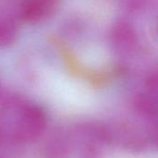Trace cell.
Segmentation results:
<instances>
[{
	"instance_id": "cell-2",
	"label": "cell",
	"mask_w": 158,
	"mask_h": 158,
	"mask_svg": "<svg viewBox=\"0 0 158 158\" xmlns=\"http://www.w3.org/2000/svg\"><path fill=\"white\" fill-rule=\"evenodd\" d=\"M44 128V117L43 112L36 107L27 108L22 116L19 132L24 137H35Z\"/></svg>"
},
{
	"instance_id": "cell-1",
	"label": "cell",
	"mask_w": 158,
	"mask_h": 158,
	"mask_svg": "<svg viewBox=\"0 0 158 158\" xmlns=\"http://www.w3.org/2000/svg\"><path fill=\"white\" fill-rule=\"evenodd\" d=\"M54 7V0H25L21 5V15L27 21L38 22L48 17Z\"/></svg>"
},
{
	"instance_id": "cell-3",
	"label": "cell",
	"mask_w": 158,
	"mask_h": 158,
	"mask_svg": "<svg viewBox=\"0 0 158 158\" xmlns=\"http://www.w3.org/2000/svg\"><path fill=\"white\" fill-rule=\"evenodd\" d=\"M16 37L15 27L9 22H0V46L11 44Z\"/></svg>"
},
{
	"instance_id": "cell-4",
	"label": "cell",
	"mask_w": 158,
	"mask_h": 158,
	"mask_svg": "<svg viewBox=\"0 0 158 158\" xmlns=\"http://www.w3.org/2000/svg\"><path fill=\"white\" fill-rule=\"evenodd\" d=\"M154 143H156V145L158 147V125L156 126L155 131H154Z\"/></svg>"
}]
</instances>
